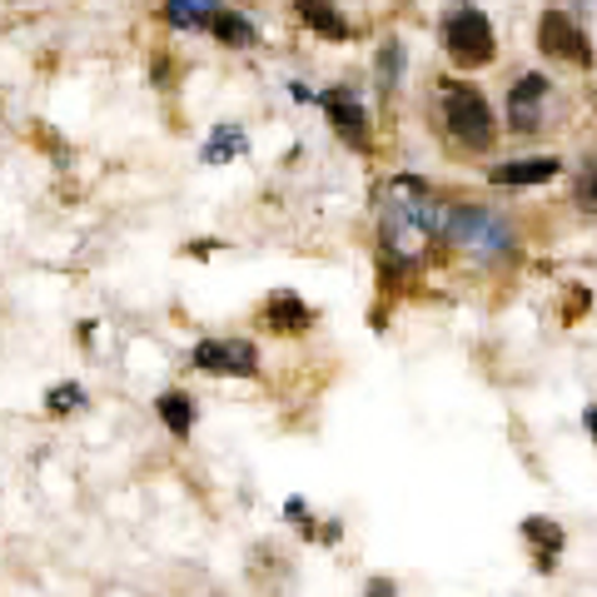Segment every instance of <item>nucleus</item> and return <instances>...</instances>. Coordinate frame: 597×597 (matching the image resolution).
<instances>
[{"label": "nucleus", "instance_id": "obj_1", "mask_svg": "<svg viewBox=\"0 0 597 597\" xmlns=\"http://www.w3.org/2000/svg\"><path fill=\"white\" fill-rule=\"evenodd\" d=\"M444 239L458 249H469V254H478V259H503V254H513L518 229L493 210H478V204H463V210H458L453 204L448 224H444Z\"/></svg>", "mask_w": 597, "mask_h": 597}, {"label": "nucleus", "instance_id": "obj_2", "mask_svg": "<svg viewBox=\"0 0 597 597\" xmlns=\"http://www.w3.org/2000/svg\"><path fill=\"white\" fill-rule=\"evenodd\" d=\"M444 120L453 129V140H463L469 150H488L493 135H498V120H493L488 100L473 85H458V80L444 85Z\"/></svg>", "mask_w": 597, "mask_h": 597}, {"label": "nucleus", "instance_id": "obj_3", "mask_svg": "<svg viewBox=\"0 0 597 597\" xmlns=\"http://www.w3.org/2000/svg\"><path fill=\"white\" fill-rule=\"evenodd\" d=\"M444 50L453 55V65H463V71H478V65H488L493 60V25L483 11H453L444 21Z\"/></svg>", "mask_w": 597, "mask_h": 597}, {"label": "nucleus", "instance_id": "obj_4", "mask_svg": "<svg viewBox=\"0 0 597 597\" xmlns=\"http://www.w3.org/2000/svg\"><path fill=\"white\" fill-rule=\"evenodd\" d=\"M195 369H204V374H229V378H254L259 353L249 339H204L195 349Z\"/></svg>", "mask_w": 597, "mask_h": 597}, {"label": "nucleus", "instance_id": "obj_5", "mask_svg": "<svg viewBox=\"0 0 597 597\" xmlns=\"http://www.w3.org/2000/svg\"><path fill=\"white\" fill-rule=\"evenodd\" d=\"M538 46H543V55L573 60V65H587V60H593V46H587V36L577 30L573 15H562V11H543V15H538Z\"/></svg>", "mask_w": 597, "mask_h": 597}, {"label": "nucleus", "instance_id": "obj_6", "mask_svg": "<svg viewBox=\"0 0 597 597\" xmlns=\"http://www.w3.org/2000/svg\"><path fill=\"white\" fill-rule=\"evenodd\" d=\"M324 105H328V120H334V129H339L344 140H349L353 150H369V120H363L359 100H353L349 90H334Z\"/></svg>", "mask_w": 597, "mask_h": 597}, {"label": "nucleus", "instance_id": "obj_7", "mask_svg": "<svg viewBox=\"0 0 597 597\" xmlns=\"http://www.w3.org/2000/svg\"><path fill=\"white\" fill-rule=\"evenodd\" d=\"M543 95H548V80H543V75H523V80L513 85V95H508V120H513V129H538Z\"/></svg>", "mask_w": 597, "mask_h": 597}, {"label": "nucleus", "instance_id": "obj_8", "mask_svg": "<svg viewBox=\"0 0 597 597\" xmlns=\"http://www.w3.org/2000/svg\"><path fill=\"white\" fill-rule=\"evenodd\" d=\"M562 170V160H552V154H538V160H518V164H498V170H488L493 185H543V179H552Z\"/></svg>", "mask_w": 597, "mask_h": 597}, {"label": "nucleus", "instance_id": "obj_9", "mask_svg": "<svg viewBox=\"0 0 597 597\" xmlns=\"http://www.w3.org/2000/svg\"><path fill=\"white\" fill-rule=\"evenodd\" d=\"M220 11V0H164V21L175 30H204V25H214Z\"/></svg>", "mask_w": 597, "mask_h": 597}, {"label": "nucleus", "instance_id": "obj_10", "mask_svg": "<svg viewBox=\"0 0 597 597\" xmlns=\"http://www.w3.org/2000/svg\"><path fill=\"white\" fill-rule=\"evenodd\" d=\"M294 11L304 15V25L309 30H319V36H328V40H349V21H344L328 0H294Z\"/></svg>", "mask_w": 597, "mask_h": 597}, {"label": "nucleus", "instance_id": "obj_11", "mask_svg": "<svg viewBox=\"0 0 597 597\" xmlns=\"http://www.w3.org/2000/svg\"><path fill=\"white\" fill-rule=\"evenodd\" d=\"M523 538L538 543V573H552V568H558V552H562V527L548 523V518H527Z\"/></svg>", "mask_w": 597, "mask_h": 597}, {"label": "nucleus", "instance_id": "obj_12", "mask_svg": "<svg viewBox=\"0 0 597 597\" xmlns=\"http://www.w3.org/2000/svg\"><path fill=\"white\" fill-rule=\"evenodd\" d=\"M270 319H274V328H284V334H299V328H309V304L304 299H294V294H274L270 299Z\"/></svg>", "mask_w": 597, "mask_h": 597}, {"label": "nucleus", "instance_id": "obj_13", "mask_svg": "<svg viewBox=\"0 0 597 597\" xmlns=\"http://www.w3.org/2000/svg\"><path fill=\"white\" fill-rule=\"evenodd\" d=\"M210 30L224 40V46H235V50L254 46V25H249L245 15H235V11H220V15H214V25H210Z\"/></svg>", "mask_w": 597, "mask_h": 597}, {"label": "nucleus", "instance_id": "obj_14", "mask_svg": "<svg viewBox=\"0 0 597 597\" xmlns=\"http://www.w3.org/2000/svg\"><path fill=\"white\" fill-rule=\"evenodd\" d=\"M160 419H164V428H170V434L185 438L189 423H195V409H189L185 394H175V388H170V394H160Z\"/></svg>", "mask_w": 597, "mask_h": 597}, {"label": "nucleus", "instance_id": "obj_15", "mask_svg": "<svg viewBox=\"0 0 597 597\" xmlns=\"http://www.w3.org/2000/svg\"><path fill=\"white\" fill-rule=\"evenodd\" d=\"M398 75H403V46H398V40H388V46L378 50V85H384V90H394Z\"/></svg>", "mask_w": 597, "mask_h": 597}, {"label": "nucleus", "instance_id": "obj_16", "mask_svg": "<svg viewBox=\"0 0 597 597\" xmlns=\"http://www.w3.org/2000/svg\"><path fill=\"white\" fill-rule=\"evenodd\" d=\"M239 150H245V135H239V129H229V135H224V129H220V135H214V145L204 150V160L220 164L224 154H239Z\"/></svg>", "mask_w": 597, "mask_h": 597}, {"label": "nucleus", "instance_id": "obj_17", "mask_svg": "<svg viewBox=\"0 0 597 597\" xmlns=\"http://www.w3.org/2000/svg\"><path fill=\"white\" fill-rule=\"evenodd\" d=\"M577 204H593L597 210V154L583 160V175H577Z\"/></svg>", "mask_w": 597, "mask_h": 597}, {"label": "nucleus", "instance_id": "obj_18", "mask_svg": "<svg viewBox=\"0 0 597 597\" xmlns=\"http://www.w3.org/2000/svg\"><path fill=\"white\" fill-rule=\"evenodd\" d=\"M75 403H80V384L50 388V409H75Z\"/></svg>", "mask_w": 597, "mask_h": 597}, {"label": "nucleus", "instance_id": "obj_19", "mask_svg": "<svg viewBox=\"0 0 597 597\" xmlns=\"http://www.w3.org/2000/svg\"><path fill=\"white\" fill-rule=\"evenodd\" d=\"M369 597H394V583H374L369 587Z\"/></svg>", "mask_w": 597, "mask_h": 597}, {"label": "nucleus", "instance_id": "obj_20", "mask_svg": "<svg viewBox=\"0 0 597 597\" xmlns=\"http://www.w3.org/2000/svg\"><path fill=\"white\" fill-rule=\"evenodd\" d=\"M587 423H593V434H597V409H587Z\"/></svg>", "mask_w": 597, "mask_h": 597}]
</instances>
